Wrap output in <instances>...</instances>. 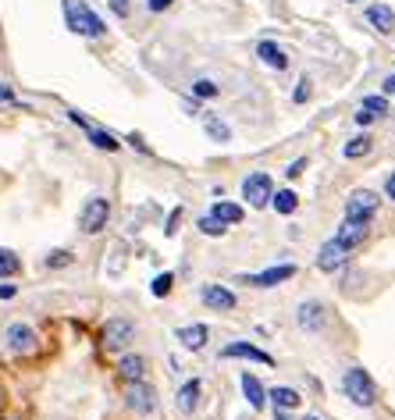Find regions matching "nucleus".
Instances as JSON below:
<instances>
[{"instance_id": "nucleus-1", "label": "nucleus", "mask_w": 395, "mask_h": 420, "mask_svg": "<svg viewBox=\"0 0 395 420\" xmlns=\"http://www.w3.org/2000/svg\"><path fill=\"white\" fill-rule=\"evenodd\" d=\"M61 8H65V22H68V29H72V32L89 36V39H100L103 32H107L103 18L86 4V0H61Z\"/></svg>"}, {"instance_id": "nucleus-2", "label": "nucleus", "mask_w": 395, "mask_h": 420, "mask_svg": "<svg viewBox=\"0 0 395 420\" xmlns=\"http://www.w3.org/2000/svg\"><path fill=\"white\" fill-rule=\"evenodd\" d=\"M342 388H345V395L352 399V403L363 406V410L378 403V388H374V377H370L363 367H349L345 377H342Z\"/></svg>"}, {"instance_id": "nucleus-3", "label": "nucleus", "mask_w": 395, "mask_h": 420, "mask_svg": "<svg viewBox=\"0 0 395 420\" xmlns=\"http://www.w3.org/2000/svg\"><path fill=\"white\" fill-rule=\"evenodd\" d=\"M107 218H111V203L103 200V196H93L86 200V207H82V214H78V228L86 235H96L107 228Z\"/></svg>"}, {"instance_id": "nucleus-4", "label": "nucleus", "mask_w": 395, "mask_h": 420, "mask_svg": "<svg viewBox=\"0 0 395 420\" xmlns=\"http://www.w3.org/2000/svg\"><path fill=\"white\" fill-rule=\"evenodd\" d=\"M242 196H246V203H249V207L264 210L267 203H271V196H275L271 175H267V171H253V175H249V178L242 182Z\"/></svg>"}, {"instance_id": "nucleus-5", "label": "nucleus", "mask_w": 395, "mask_h": 420, "mask_svg": "<svg viewBox=\"0 0 395 420\" xmlns=\"http://www.w3.org/2000/svg\"><path fill=\"white\" fill-rule=\"evenodd\" d=\"M103 349H111V353H118V349H125L132 339H136V324L129 321V317H111L107 324H103Z\"/></svg>"}, {"instance_id": "nucleus-6", "label": "nucleus", "mask_w": 395, "mask_h": 420, "mask_svg": "<svg viewBox=\"0 0 395 420\" xmlns=\"http://www.w3.org/2000/svg\"><path fill=\"white\" fill-rule=\"evenodd\" d=\"M378 214V193H370V189H356V193H349L345 200V221H370Z\"/></svg>"}, {"instance_id": "nucleus-7", "label": "nucleus", "mask_w": 395, "mask_h": 420, "mask_svg": "<svg viewBox=\"0 0 395 420\" xmlns=\"http://www.w3.org/2000/svg\"><path fill=\"white\" fill-rule=\"evenodd\" d=\"M288 278H296V264H278V267H267L260 275H242L239 285H253V288H275Z\"/></svg>"}, {"instance_id": "nucleus-8", "label": "nucleus", "mask_w": 395, "mask_h": 420, "mask_svg": "<svg viewBox=\"0 0 395 420\" xmlns=\"http://www.w3.org/2000/svg\"><path fill=\"white\" fill-rule=\"evenodd\" d=\"M125 403H129V410H136V413H153V406H157V392H153V385H147V381L139 377V381H129Z\"/></svg>"}, {"instance_id": "nucleus-9", "label": "nucleus", "mask_w": 395, "mask_h": 420, "mask_svg": "<svg viewBox=\"0 0 395 420\" xmlns=\"http://www.w3.org/2000/svg\"><path fill=\"white\" fill-rule=\"evenodd\" d=\"M221 356H224V360H235V356H239V360H253V364H264V367H275V356L264 353L253 342H232V346L221 349Z\"/></svg>"}, {"instance_id": "nucleus-10", "label": "nucleus", "mask_w": 395, "mask_h": 420, "mask_svg": "<svg viewBox=\"0 0 395 420\" xmlns=\"http://www.w3.org/2000/svg\"><path fill=\"white\" fill-rule=\"evenodd\" d=\"M4 342H8V349L11 353H36V331L29 328V324H11L8 328V335H4Z\"/></svg>"}, {"instance_id": "nucleus-11", "label": "nucleus", "mask_w": 395, "mask_h": 420, "mask_svg": "<svg viewBox=\"0 0 395 420\" xmlns=\"http://www.w3.org/2000/svg\"><path fill=\"white\" fill-rule=\"evenodd\" d=\"M200 300L211 306V310H235V292L228 285H203L200 288Z\"/></svg>"}, {"instance_id": "nucleus-12", "label": "nucleus", "mask_w": 395, "mask_h": 420, "mask_svg": "<svg viewBox=\"0 0 395 420\" xmlns=\"http://www.w3.org/2000/svg\"><path fill=\"white\" fill-rule=\"evenodd\" d=\"M324 313H328V306H324V303L306 300V303H299L296 321H299V328H306V331H321V328H324V321H328Z\"/></svg>"}, {"instance_id": "nucleus-13", "label": "nucleus", "mask_w": 395, "mask_h": 420, "mask_svg": "<svg viewBox=\"0 0 395 420\" xmlns=\"http://www.w3.org/2000/svg\"><path fill=\"white\" fill-rule=\"evenodd\" d=\"M349 253H352V249H345L342 242L331 239V242H324V246H321V253H317V267H321V271H339V267L349 260Z\"/></svg>"}, {"instance_id": "nucleus-14", "label": "nucleus", "mask_w": 395, "mask_h": 420, "mask_svg": "<svg viewBox=\"0 0 395 420\" xmlns=\"http://www.w3.org/2000/svg\"><path fill=\"white\" fill-rule=\"evenodd\" d=\"M367 228H370V221H342L335 242H342L345 249H356V246L367 239Z\"/></svg>"}, {"instance_id": "nucleus-15", "label": "nucleus", "mask_w": 395, "mask_h": 420, "mask_svg": "<svg viewBox=\"0 0 395 420\" xmlns=\"http://www.w3.org/2000/svg\"><path fill=\"white\" fill-rule=\"evenodd\" d=\"M257 57L264 61L267 68H275V72H285V68H288L285 50H281L278 43H271V39H260V43H257Z\"/></svg>"}, {"instance_id": "nucleus-16", "label": "nucleus", "mask_w": 395, "mask_h": 420, "mask_svg": "<svg viewBox=\"0 0 395 420\" xmlns=\"http://www.w3.org/2000/svg\"><path fill=\"white\" fill-rule=\"evenodd\" d=\"M175 339L185 346V349H203L206 346V339H211V331H206V324H185V328H178L175 331Z\"/></svg>"}, {"instance_id": "nucleus-17", "label": "nucleus", "mask_w": 395, "mask_h": 420, "mask_svg": "<svg viewBox=\"0 0 395 420\" xmlns=\"http://www.w3.org/2000/svg\"><path fill=\"white\" fill-rule=\"evenodd\" d=\"M367 22H370L374 29H381L385 36H395V11L385 8V4H370V8H367Z\"/></svg>"}, {"instance_id": "nucleus-18", "label": "nucleus", "mask_w": 395, "mask_h": 420, "mask_svg": "<svg viewBox=\"0 0 395 420\" xmlns=\"http://www.w3.org/2000/svg\"><path fill=\"white\" fill-rule=\"evenodd\" d=\"M242 392H246V399H249V406H253V410H264L267 406V392H264V385L249 370L242 374Z\"/></svg>"}, {"instance_id": "nucleus-19", "label": "nucleus", "mask_w": 395, "mask_h": 420, "mask_svg": "<svg viewBox=\"0 0 395 420\" xmlns=\"http://www.w3.org/2000/svg\"><path fill=\"white\" fill-rule=\"evenodd\" d=\"M118 374L125 377V381H139V377L147 374V360H142V356H136V353L121 356V364H118Z\"/></svg>"}, {"instance_id": "nucleus-20", "label": "nucleus", "mask_w": 395, "mask_h": 420, "mask_svg": "<svg viewBox=\"0 0 395 420\" xmlns=\"http://www.w3.org/2000/svg\"><path fill=\"white\" fill-rule=\"evenodd\" d=\"M267 403H275L278 410H296L303 399H299V392L296 388H285V385H278V388H271L267 392Z\"/></svg>"}, {"instance_id": "nucleus-21", "label": "nucleus", "mask_w": 395, "mask_h": 420, "mask_svg": "<svg viewBox=\"0 0 395 420\" xmlns=\"http://www.w3.org/2000/svg\"><path fill=\"white\" fill-rule=\"evenodd\" d=\"M200 388H203V385L196 381V377L178 388V410H182V413H193V410H196V403H200Z\"/></svg>"}, {"instance_id": "nucleus-22", "label": "nucleus", "mask_w": 395, "mask_h": 420, "mask_svg": "<svg viewBox=\"0 0 395 420\" xmlns=\"http://www.w3.org/2000/svg\"><path fill=\"white\" fill-rule=\"evenodd\" d=\"M211 214L228 228V224H239V221H242V207H239V203H224V200H221V203H214Z\"/></svg>"}, {"instance_id": "nucleus-23", "label": "nucleus", "mask_w": 395, "mask_h": 420, "mask_svg": "<svg viewBox=\"0 0 395 420\" xmlns=\"http://www.w3.org/2000/svg\"><path fill=\"white\" fill-rule=\"evenodd\" d=\"M203 129H206V136H211L214 143H228V139H232V129H228L217 114H206L203 118Z\"/></svg>"}, {"instance_id": "nucleus-24", "label": "nucleus", "mask_w": 395, "mask_h": 420, "mask_svg": "<svg viewBox=\"0 0 395 420\" xmlns=\"http://www.w3.org/2000/svg\"><path fill=\"white\" fill-rule=\"evenodd\" d=\"M18 271H22V260H18L14 249H4L0 246V278H14Z\"/></svg>"}, {"instance_id": "nucleus-25", "label": "nucleus", "mask_w": 395, "mask_h": 420, "mask_svg": "<svg viewBox=\"0 0 395 420\" xmlns=\"http://www.w3.org/2000/svg\"><path fill=\"white\" fill-rule=\"evenodd\" d=\"M271 207L278 210V214H292V210L299 207V196L292 193V189H281V193L271 196Z\"/></svg>"}, {"instance_id": "nucleus-26", "label": "nucleus", "mask_w": 395, "mask_h": 420, "mask_svg": "<svg viewBox=\"0 0 395 420\" xmlns=\"http://www.w3.org/2000/svg\"><path fill=\"white\" fill-rule=\"evenodd\" d=\"M86 136H89V143L96 146V150H107V154H114V150H121V143L111 136V132H100V129H86Z\"/></svg>"}, {"instance_id": "nucleus-27", "label": "nucleus", "mask_w": 395, "mask_h": 420, "mask_svg": "<svg viewBox=\"0 0 395 420\" xmlns=\"http://www.w3.org/2000/svg\"><path fill=\"white\" fill-rule=\"evenodd\" d=\"M370 154V136H352L345 143V157L349 160H356V157H367Z\"/></svg>"}, {"instance_id": "nucleus-28", "label": "nucleus", "mask_w": 395, "mask_h": 420, "mask_svg": "<svg viewBox=\"0 0 395 420\" xmlns=\"http://www.w3.org/2000/svg\"><path fill=\"white\" fill-rule=\"evenodd\" d=\"M200 232H203V235H211V239H221L228 228H224L214 214H203V218H200Z\"/></svg>"}, {"instance_id": "nucleus-29", "label": "nucleus", "mask_w": 395, "mask_h": 420, "mask_svg": "<svg viewBox=\"0 0 395 420\" xmlns=\"http://www.w3.org/2000/svg\"><path fill=\"white\" fill-rule=\"evenodd\" d=\"M171 285H175V275H171V271H164V275H157V278H153L150 292H153L157 300H164V296H168V292H171Z\"/></svg>"}, {"instance_id": "nucleus-30", "label": "nucleus", "mask_w": 395, "mask_h": 420, "mask_svg": "<svg viewBox=\"0 0 395 420\" xmlns=\"http://www.w3.org/2000/svg\"><path fill=\"white\" fill-rule=\"evenodd\" d=\"M193 96H200V100H214L217 96V86L211 78H200V82H193Z\"/></svg>"}, {"instance_id": "nucleus-31", "label": "nucleus", "mask_w": 395, "mask_h": 420, "mask_svg": "<svg viewBox=\"0 0 395 420\" xmlns=\"http://www.w3.org/2000/svg\"><path fill=\"white\" fill-rule=\"evenodd\" d=\"M68 264H72V253H68V249H50V253H47V267H50V271L68 267Z\"/></svg>"}, {"instance_id": "nucleus-32", "label": "nucleus", "mask_w": 395, "mask_h": 420, "mask_svg": "<svg viewBox=\"0 0 395 420\" xmlns=\"http://www.w3.org/2000/svg\"><path fill=\"white\" fill-rule=\"evenodd\" d=\"M363 111H370L374 118H381V114L388 111V100H385V96H367V100H363Z\"/></svg>"}, {"instance_id": "nucleus-33", "label": "nucleus", "mask_w": 395, "mask_h": 420, "mask_svg": "<svg viewBox=\"0 0 395 420\" xmlns=\"http://www.w3.org/2000/svg\"><path fill=\"white\" fill-rule=\"evenodd\" d=\"M178 224H182V207H175L171 214H168V224H164V235H175V232H178Z\"/></svg>"}, {"instance_id": "nucleus-34", "label": "nucleus", "mask_w": 395, "mask_h": 420, "mask_svg": "<svg viewBox=\"0 0 395 420\" xmlns=\"http://www.w3.org/2000/svg\"><path fill=\"white\" fill-rule=\"evenodd\" d=\"M111 11H114L118 18H129V11H132V4H129V0H111Z\"/></svg>"}, {"instance_id": "nucleus-35", "label": "nucleus", "mask_w": 395, "mask_h": 420, "mask_svg": "<svg viewBox=\"0 0 395 420\" xmlns=\"http://www.w3.org/2000/svg\"><path fill=\"white\" fill-rule=\"evenodd\" d=\"M303 167H306V157H299V160L288 164V171H285V175H288V178H299V175H303Z\"/></svg>"}, {"instance_id": "nucleus-36", "label": "nucleus", "mask_w": 395, "mask_h": 420, "mask_svg": "<svg viewBox=\"0 0 395 420\" xmlns=\"http://www.w3.org/2000/svg\"><path fill=\"white\" fill-rule=\"evenodd\" d=\"M310 100V78H299V90H296V103H306Z\"/></svg>"}, {"instance_id": "nucleus-37", "label": "nucleus", "mask_w": 395, "mask_h": 420, "mask_svg": "<svg viewBox=\"0 0 395 420\" xmlns=\"http://www.w3.org/2000/svg\"><path fill=\"white\" fill-rule=\"evenodd\" d=\"M171 4H175V0H147V8H150L153 14H160V11H168Z\"/></svg>"}, {"instance_id": "nucleus-38", "label": "nucleus", "mask_w": 395, "mask_h": 420, "mask_svg": "<svg viewBox=\"0 0 395 420\" xmlns=\"http://www.w3.org/2000/svg\"><path fill=\"white\" fill-rule=\"evenodd\" d=\"M352 118H356V125H360V129H367V125L374 121V114H370V111H363V107H360L356 114H352Z\"/></svg>"}, {"instance_id": "nucleus-39", "label": "nucleus", "mask_w": 395, "mask_h": 420, "mask_svg": "<svg viewBox=\"0 0 395 420\" xmlns=\"http://www.w3.org/2000/svg\"><path fill=\"white\" fill-rule=\"evenodd\" d=\"M14 292H18L14 285H0V300H14Z\"/></svg>"}, {"instance_id": "nucleus-40", "label": "nucleus", "mask_w": 395, "mask_h": 420, "mask_svg": "<svg viewBox=\"0 0 395 420\" xmlns=\"http://www.w3.org/2000/svg\"><path fill=\"white\" fill-rule=\"evenodd\" d=\"M385 93H395V75H392V78H385Z\"/></svg>"}, {"instance_id": "nucleus-41", "label": "nucleus", "mask_w": 395, "mask_h": 420, "mask_svg": "<svg viewBox=\"0 0 395 420\" xmlns=\"http://www.w3.org/2000/svg\"><path fill=\"white\" fill-rule=\"evenodd\" d=\"M385 189H388V196H392V200H395V175H392V178H388V185H385Z\"/></svg>"}, {"instance_id": "nucleus-42", "label": "nucleus", "mask_w": 395, "mask_h": 420, "mask_svg": "<svg viewBox=\"0 0 395 420\" xmlns=\"http://www.w3.org/2000/svg\"><path fill=\"white\" fill-rule=\"evenodd\" d=\"M278 420H288V417H285V413H278Z\"/></svg>"}, {"instance_id": "nucleus-43", "label": "nucleus", "mask_w": 395, "mask_h": 420, "mask_svg": "<svg viewBox=\"0 0 395 420\" xmlns=\"http://www.w3.org/2000/svg\"><path fill=\"white\" fill-rule=\"evenodd\" d=\"M306 420H321V417H306Z\"/></svg>"}]
</instances>
